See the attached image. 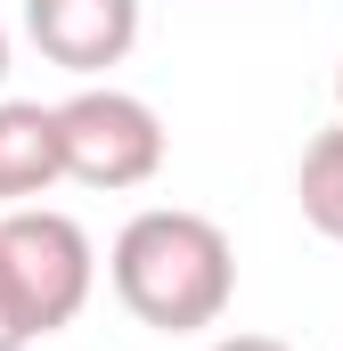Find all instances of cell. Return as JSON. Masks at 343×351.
Returning <instances> with one entry per match:
<instances>
[{"instance_id": "1", "label": "cell", "mask_w": 343, "mask_h": 351, "mask_svg": "<svg viewBox=\"0 0 343 351\" xmlns=\"http://www.w3.org/2000/svg\"><path fill=\"white\" fill-rule=\"evenodd\" d=\"M106 286L115 302L156 327V335H204L237 302V245L213 213L188 204H147L115 229L106 245Z\"/></svg>"}, {"instance_id": "2", "label": "cell", "mask_w": 343, "mask_h": 351, "mask_svg": "<svg viewBox=\"0 0 343 351\" xmlns=\"http://www.w3.org/2000/svg\"><path fill=\"white\" fill-rule=\"evenodd\" d=\"M0 278H8L25 327L58 335V327L82 319L90 286H98V245H90L82 221L58 213V204H8L0 213Z\"/></svg>"}, {"instance_id": "3", "label": "cell", "mask_w": 343, "mask_h": 351, "mask_svg": "<svg viewBox=\"0 0 343 351\" xmlns=\"http://www.w3.org/2000/svg\"><path fill=\"white\" fill-rule=\"evenodd\" d=\"M58 131H66V180L74 188L123 196V188H147L164 172V123L139 90L82 82L74 98H58Z\"/></svg>"}, {"instance_id": "4", "label": "cell", "mask_w": 343, "mask_h": 351, "mask_svg": "<svg viewBox=\"0 0 343 351\" xmlns=\"http://www.w3.org/2000/svg\"><path fill=\"white\" fill-rule=\"evenodd\" d=\"M25 33L49 66L74 82H98L139 49V0H25Z\"/></svg>"}, {"instance_id": "5", "label": "cell", "mask_w": 343, "mask_h": 351, "mask_svg": "<svg viewBox=\"0 0 343 351\" xmlns=\"http://www.w3.org/2000/svg\"><path fill=\"white\" fill-rule=\"evenodd\" d=\"M58 180H66L58 106H41V98H0V213H8V204H41Z\"/></svg>"}, {"instance_id": "6", "label": "cell", "mask_w": 343, "mask_h": 351, "mask_svg": "<svg viewBox=\"0 0 343 351\" xmlns=\"http://www.w3.org/2000/svg\"><path fill=\"white\" fill-rule=\"evenodd\" d=\"M294 204H303V221H311L327 245H343V114L303 147V164H294Z\"/></svg>"}, {"instance_id": "7", "label": "cell", "mask_w": 343, "mask_h": 351, "mask_svg": "<svg viewBox=\"0 0 343 351\" xmlns=\"http://www.w3.org/2000/svg\"><path fill=\"white\" fill-rule=\"evenodd\" d=\"M25 343H41V335L25 327V311H16V294H8V278H0V351H25Z\"/></svg>"}, {"instance_id": "8", "label": "cell", "mask_w": 343, "mask_h": 351, "mask_svg": "<svg viewBox=\"0 0 343 351\" xmlns=\"http://www.w3.org/2000/svg\"><path fill=\"white\" fill-rule=\"evenodd\" d=\"M204 351H294V343H278V335H221V343H204Z\"/></svg>"}, {"instance_id": "9", "label": "cell", "mask_w": 343, "mask_h": 351, "mask_svg": "<svg viewBox=\"0 0 343 351\" xmlns=\"http://www.w3.org/2000/svg\"><path fill=\"white\" fill-rule=\"evenodd\" d=\"M0 82H8V33H0Z\"/></svg>"}, {"instance_id": "10", "label": "cell", "mask_w": 343, "mask_h": 351, "mask_svg": "<svg viewBox=\"0 0 343 351\" xmlns=\"http://www.w3.org/2000/svg\"><path fill=\"white\" fill-rule=\"evenodd\" d=\"M335 114H343V66H335Z\"/></svg>"}]
</instances>
